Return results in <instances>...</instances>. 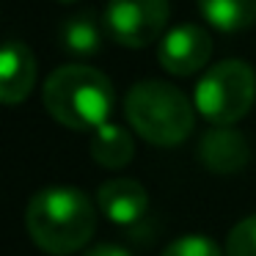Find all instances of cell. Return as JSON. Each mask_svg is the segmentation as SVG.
I'll return each instance as SVG.
<instances>
[{"mask_svg": "<svg viewBox=\"0 0 256 256\" xmlns=\"http://www.w3.org/2000/svg\"><path fill=\"white\" fill-rule=\"evenodd\" d=\"M28 234L44 254L69 256L91 240L96 212L88 196L69 184H52L30 198L25 212Z\"/></svg>", "mask_w": 256, "mask_h": 256, "instance_id": "6da1fadb", "label": "cell"}, {"mask_svg": "<svg viewBox=\"0 0 256 256\" xmlns=\"http://www.w3.org/2000/svg\"><path fill=\"white\" fill-rule=\"evenodd\" d=\"M42 102L58 124L78 132H94L96 127L108 124L113 110V86L100 69L66 64L44 80Z\"/></svg>", "mask_w": 256, "mask_h": 256, "instance_id": "7a4b0ae2", "label": "cell"}, {"mask_svg": "<svg viewBox=\"0 0 256 256\" xmlns=\"http://www.w3.org/2000/svg\"><path fill=\"white\" fill-rule=\"evenodd\" d=\"M124 113L135 132L154 146L182 144L196 127V102L162 80L135 83L124 96Z\"/></svg>", "mask_w": 256, "mask_h": 256, "instance_id": "3957f363", "label": "cell"}, {"mask_svg": "<svg viewBox=\"0 0 256 256\" xmlns=\"http://www.w3.org/2000/svg\"><path fill=\"white\" fill-rule=\"evenodd\" d=\"M256 72L248 61L226 58L210 66L196 86V110L215 127H232L254 108Z\"/></svg>", "mask_w": 256, "mask_h": 256, "instance_id": "277c9868", "label": "cell"}, {"mask_svg": "<svg viewBox=\"0 0 256 256\" xmlns=\"http://www.w3.org/2000/svg\"><path fill=\"white\" fill-rule=\"evenodd\" d=\"M168 17V0H110L105 8V30L116 44L144 50L166 34Z\"/></svg>", "mask_w": 256, "mask_h": 256, "instance_id": "5b68a950", "label": "cell"}, {"mask_svg": "<svg viewBox=\"0 0 256 256\" xmlns=\"http://www.w3.org/2000/svg\"><path fill=\"white\" fill-rule=\"evenodd\" d=\"M212 58V36L196 22H182L160 39L157 61L168 74L190 78L201 72Z\"/></svg>", "mask_w": 256, "mask_h": 256, "instance_id": "8992f818", "label": "cell"}, {"mask_svg": "<svg viewBox=\"0 0 256 256\" xmlns=\"http://www.w3.org/2000/svg\"><path fill=\"white\" fill-rule=\"evenodd\" d=\"M198 160L212 174H237L250 162V146L232 127H212L198 140Z\"/></svg>", "mask_w": 256, "mask_h": 256, "instance_id": "52a82bcc", "label": "cell"}, {"mask_svg": "<svg viewBox=\"0 0 256 256\" xmlns=\"http://www.w3.org/2000/svg\"><path fill=\"white\" fill-rule=\"evenodd\" d=\"M36 86V58L25 42H6L0 52V100L20 105Z\"/></svg>", "mask_w": 256, "mask_h": 256, "instance_id": "ba28073f", "label": "cell"}, {"mask_svg": "<svg viewBox=\"0 0 256 256\" xmlns=\"http://www.w3.org/2000/svg\"><path fill=\"white\" fill-rule=\"evenodd\" d=\"M96 204L100 212L108 220L118 223V226H130L138 223L149 210V196H146L144 184L135 179H110L96 190Z\"/></svg>", "mask_w": 256, "mask_h": 256, "instance_id": "9c48e42d", "label": "cell"}, {"mask_svg": "<svg viewBox=\"0 0 256 256\" xmlns=\"http://www.w3.org/2000/svg\"><path fill=\"white\" fill-rule=\"evenodd\" d=\"M94 162H100L102 168H124L135 157V144L132 135L118 124H102L91 135L88 146Z\"/></svg>", "mask_w": 256, "mask_h": 256, "instance_id": "30bf717a", "label": "cell"}, {"mask_svg": "<svg viewBox=\"0 0 256 256\" xmlns=\"http://www.w3.org/2000/svg\"><path fill=\"white\" fill-rule=\"evenodd\" d=\"M198 12L212 28L237 34L256 25V0H196Z\"/></svg>", "mask_w": 256, "mask_h": 256, "instance_id": "8fae6325", "label": "cell"}, {"mask_svg": "<svg viewBox=\"0 0 256 256\" xmlns=\"http://www.w3.org/2000/svg\"><path fill=\"white\" fill-rule=\"evenodd\" d=\"M58 42L66 52L78 58H88V56H96L102 47V34L96 28L94 17L91 14H80V17H69L61 22L58 28Z\"/></svg>", "mask_w": 256, "mask_h": 256, "instance_id": "7c38bea8", "label": "cell"}, {"mask_svg": "<svg viewBox=\"0 0 256 256\" xmlns=\"http://www.w3.org/2000/svg\"><path fill=\"white\" fill-rule=\"evenodd\" d=\"M162 256H226L220 254V245L210 240L206 234H184V237L174 240Z\"/></svg>", "mask_w": 256, "mask_h": 256, "instance_id": "4fadbf2b", "label": "cell"}, {"mask_svg": "<svg viewBox=\"0 0 256 256\" xmlns=\"http://www.w3.org/2000/svg\"><path fill=\"white\" fill-rule=\"evenodd\" d=\"M226 256H256V215H248L228 232Z\"/></svg>", "mask_w": 256, "mask_h": 256, "instance_id": "5bb4252c", "label": "cell"}, {"mask_svg": "<svg viewBox=\"0 0 256 256\" xmlns=\"http://www.w3.org/2000/svg\"><path fill=\"white\" fill-rule=\"evenodd\" d=\"M86 256H130V254L124 248H118V245H96Z\"/></svg>", "mask_w": 256, "mask_h": 256, "instance_id": "9a60e30c", "label": "cell"}, {"mask_svg": "<svg viewBox=\"0 0 256 256\" xmlns=\"http://www.w3.org/2000/svg\"><path fill=\"white\" fill-rule=\"evenodd\" d=\"M56 3H64V6H66V3H78V0H56Z\"/></svg>", "mask_w": 256, "mask_h": 256, "instance_id": "2e32d148", "label": "cell"}]
</instances>
